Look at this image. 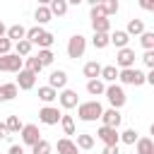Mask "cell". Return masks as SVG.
Masks as SVG:
<instances>
[{
  "label": "cell",
  "instance_id": "1",
  "mask_svg": "<svg viewBox=\"0 0 154 154\" xmlns=\"http://www.w3.org/2000/svg\"><path fill=\"white\" fill-rule=\"evenodd\" d=\"M101 113H103V106H101L96 99H91V101H82V103L77 106V118L84 120V123H94V120H99Z\"/></svg>",
  "mask_w": 154,
  "mask_h": 154
},
{
  "label": "cell",
  "instance_id": "2",
  "mask_svg": "<svg viewBox=\"0 0 154 154\" xmlns=\"http://www.w3.org/2000/svg\"><path fill=\"white\" fill-rule=\"evenodd\" d=\"M106 99H108V103H111V108H123L125 106V101H128V96H125V89L120 87V84H108L106 87Z\"/></svg>",
  "mask_w": 154,
  "mask_h": 154
},
{
  "label": "cell",
  "instance_id": "3",
  "mask_svg": "<svg viewBox=\"0 0 154 154\" xmlns=\"http://www.w3.org/2000/svg\"><path fill=\"white\" fill-rule=\"evenodd\" d=\"M118 79H120L123 84H130V87H140V84H144V82H147V75H144L142 70H137V67H125V70H120Z\"/></svg>",
  "mask_w": 154,
  "mask_h": 154
},
{
  "label": "cell",
  "instance_id": "4",
  "mask_svg": "<svg viewBox=\"0 0 154 154\" xmlns=\"http://www.w3.org/2000/svg\"><path fill=\"white\" fill-rule=\"evenodd\" d=\"M24 70V58L17 55V53H7V55H0V72H19Z\"/></svg>",
  "mask_w": 154,
  "mask_h": 154
},
{
  "label": "cell",
  "instance_id": "5",
  "mask_svg": "<svg viewBox=\"0 0 154 154\" xmlns=\"http://www.w3.org/2000/svg\"><path fill=\"white\" fill-rule=\"evenodd\" d=\"M84 51H87V38H84L82 34L70 36V41H67V55H70L72 60H77V58L84 55Z\"/></svg>",
  "mask_w": 154,
  "mask_h": 154
},
{
  "label": "cell",
  "instance_id": "6",
  "mask_svg": "<svg viewBox=\"0 0 154 154\" xmlns=\"http://www.w3.org/2000/svg\"><path fill=\"white\" fill-rule=\"evenodd\" d=\"M96 137H99L106 147H116V144L120 142V132H118V128H108V125H101V128L96 130Z\"/></svg>",
  "mask_w": 154,
  "mask_h": 154
},
{
  "label": "cell",
  "instance_id": "7",
  "mask_svg": "<svg viewBox=\"0 0 154 154\" xmlns=\"http://www.w3.org/2000/svg\"><path fill=\"white\" fill-rule=\"evenodd\" d=\"M60 118H63V113H60V108H55V106H43V108L38 111V120H41L43 125H58Z\"/></svg>",
  "mask_w": 154,
  "mask_h": 154
},
{
  "label": "cell",
  "instance_id": "8",
  "mask_svg": "<svg viewBox=\"0 0 154 154\" xmlns=\"http://www.w3.org/2000/svg\"><path fill=\"white\" fill-rule=\"evenodd\" d=\"M116 63H118V67L120 70H125V67H135V51L132 48H118V53H116Z\"/></svg>",
  "mask_w": 154,
  "mask_h": 154
},
{
  "label": "cell",
  "instance_id": "9",
  "mask_svg": "<svg viewBox=\"0 0 154 154\" xmlns=\"http://www.w3.org/2000/svg\"><path fill=\"white\" fill-rule=\"evenodd\" d=\"M58 101H60V106H63L65 111H70V108H77V106H79V96H77V91H75V89H63V91L58 94Z\"/></svg>",
  "mask_w": 154,
  "mask_h": 154
},
{
  "label": "cell",
  "instance_id": "10",
  "mask_svg": "<svg viewBox=\"0 0 154 154\" xmlns=\"http://www.w3.org/2000/svg\"><path fill=\"white\" fill-rule=\"evenodd\" d=\"M19 135H22V142H24V144H29V147H34V144L41 140V130H38V125H34V123L24 125Z\"/></svg>",
  "mask_w": 154,
  "mask_h": 154
},
{
  "label": "cell",
  "instance_id": "11",
  "mask_svg": "<svg viewBox=\"0 0 154 154\" xmlns=\"http://www.w3.org/2000/svg\"><path fill=\"white\" fill-rule=\"evenodd\" d=\"M19 89H24V91H29V89H34V84H36V75L31 72V70H19L17 72V82H14Z\"/></svg>",
  "mask_w": 154,
  "mask_h": 154
},
{
  "label": "cell",
  "instance_id": "12",
  "mask_svg": "<svg viewBox=\"0 0 154 154\" xmlns=\"http://www.w3.org/2000/svg\"><path fill=\"white\" fill-rule=\"evenodd\" d=\"M65 84H67V72L65 70H53L48 75V87H53L55 91L58 89H65Z\"/></svg>",
  "mask_w": 154,
  "mask_h": 154
},
{
  "label": "cell",
  "instance_id": "13",
  "mask_svg": "<svg viewBox=\"0 0 154 154\" xmlns=\"http://www.w3.org/2000/svg\"><path fill=\"white\" fill-rule=\"evenodd\" d=\"M120 120H123V116H120V111H118V108H108V111H103V113H101V123H103V125H108V128H118V125H120Z\"/></svg>",
  "mask_w": 154,
  "mask_h": 154
},
{
  "label": "cell",
  "instance_id": "14",
  "mask_svg": "<svg viewBox=\"0 0 154 154\" xmlns=\"http://www.w3.org/2000/svg\"><path fill=\"white\" fill-rule=\"evenodd\" d=\"M19 94V87L14 82H7V84H0V101H12L14 96Z\"/></svg>",
  "mask_w": 154,
  "mask_h": 154
},
{
  "label": "cell",
  "instance_id": "15",
  "mask_svg": "<svg viewBox=\"0 0 154 154\" xmlns=\"http://www.w3.org/2000/svg\"><path fill=\"white\" fill-rule=\"evenodd\" d=\"M55 147H58V154H77V152H79V147H77L70 137L58 140V144H55Z\"/></svg>",
  "mask_w": 154,
  "mask_h": 154
},
{
  "label": "cell",
  "instance_id": "16",
  "mask_svg": "<svg viewBox=\"0 0 154 154\" xmlns=\"http://www.w3.org/2000/svg\"><path fill=\"white\" fill-rule=\"evenodd\" d=\"M67 0H51V5H48V10H51V14L53 17H65L67 14Z\"/></svg>",
  "mask_w": 154,
  "mask_h": 154
},
{
  "label": "cell",
  "instance_id": "17",
  "mask_svg": "<svg viewBox=\"0 0 154 154\" xmlns=\"http://www.w3.org/2000/svg\"><path fill=\"white\" fill-rule=\"evenodd\" d=\"M125 34L128 36H142L144 34V22L142 19H130L128 26H125Z\"/></svg>",
  "mask_w": 154,
  "mask_h": 154
},
{
  "label": "cell",
  "instance_id": "18",
  "mask_svg": "<svg viewBox=\"0 0 154 154\" xmlns=\"http://www.w3.org/2000/svg\"><path fill=\"white\" fill-rule=\"evenodd\" d=\"M5 36H7L10 41H14V43H17V41L26 38V29H24L22 24H12V26L7 29V34H5Z\"/></svg>",
  "mask_w": 154,
  "mask_h": 154
},
{
  "label": "cell",
  "instance_id": "19",
  "mask_svg": "<svg viewBox=\"0 0 154 154\" xmlns=\"http://www.w3.org/2000/svg\"><path fill=\"white\" fill-rule=\"evenodd\" d=\"M118 75H120V70H118L116 65H103V67H101V79L108 82V84H113V82L118 79Z\"/></svg>",
  "mask_w": 154,
  "mask_h": 154
},
{
  "label": "cell",
  "instance_id": "20",
  "mask_svg": "<svg viewBox=\"0 0 154 154\" xmlns=\"http://www.w3.org/2000/svg\"><path fill=\"white\" fill-rule=\"evenodd\" d=\"M87 91L91 94V96H101V94H106V84H103V79H89L87 82Z\"/></svg>",
  "mask_w": 154,
  "mask_h": 154
},
{
  "label": "cell",
  "instance_id": "21",
  "mask_svg": "<svg viewBox=\"0 0 154 154\" xmlns=\"http://www.w3.org/2000/svg\"><path fill=\"white\" fill-rule=\"evenodd\" d=\"M34 19H36V22H38V26H41V24H48V22L53 19V14H51V10H48L46 5H38V7H36V12H34Z\"/></svg>",
  "mask_w": 154,
  "mask_h": 154
},
{
  "label": "cell",
  "instance_id": "22",
  "mask_svg": "<svg viewBox=\"0 0 154 154\" xmlns=\"http://www.w3.org/2000/svg\"><path fill=\"white\" fill-rule=\"evenodd\" d=\"M101 67H103V65H99L96 60H89V63L84 65V70H82V72H84V77L96 79V77H101Z\"/></svg>",
  "mask_w": 154,
  "mask_h": 154
},
{
  "label": "cell",
  "instance_id": "23",
  "mask_svg": "<svg viewBox=\"0 0 154 154\" xmlns=\"http://www.w3.org/2000/svg\"><path fill=\"white\" fill-rule=\"evenodd\" d=\"M135 144H137V154H154V140L152 137H140Z\"/></svg>",
  "mask_w": 154,
  "mask_h": 154
},
{
  "label": "cell",
  "instance_id": "24",
  "mask_svg": "<svg viewBox=\"0 0 154 154\" xmlns=\"http://www.w3.org/2000/svg\"><path fill=\"white\" fill-rule=\"evenodd\" d=\"M91 29L101 31V34H108L111 31V19L108 17H96V19H91Z\"/></svg>",
  "mask_w": 154,
  "mask_h": 154
},
{
  "label": "cell",
  "instance_id": "25",
  "mask_svg": "<svg viewBox=\"0 0 154 154\" xmlns=\"http://www.w3.org/2000/svg\"><path fill=\"white\" fill-rule=\"evenodd\" d=\"M24 70H31L34 75H38V72L43 70V65H41L38 55H26V58H24Z\"/></svg>",
  "mask_w": 154,
  "mask_h": 154
},
{
  "label": "cell",
  "instance_id": "26",
  "mask_svg": "<svg viewBox=\"0 0 154 154\" xmlns=\"http://www.w3.org/2000/svg\"><path fill=\"white\" fill-rule=\"evenodd\" d=\"M91 43H94V48H106L108 43H111V34H101V31H94V36H91Z\"/></svg>",
  "mask_w": 154,
  "mask_h": 154
},
{
  "label": "cell",
  "instance_id": "27",
  "mask_svg": "<svg viewBox=\"0 0 154 154\" xmlns=\"http://www.w3.org/2000/svg\"><path fill=\"white\" fill-rule=\"evenodd\" d=\"M38 99H41L43 103H51V101L58 99V91H55L53 87H38Z\"/></svg>",
  "mask_w": 154,
  "mask_h": 154
},
{
  "label": "cell",
  "instance_id": "28",
  "mask_svg": "<svg viewBox=\"0 0 154 154\" xmlns=\"http://www.w3.org/2000/svg\"><path fill=\"white\" fill-rule=\"evenodd\" d=\"M128 41H130V36H128L125 31H113V34H111V43H113L116 48H125Z\"/></svg>",
  "mask_w": 154,
  "mask_h": 154
},
{
  "label": "cell",
  "instance_id": "29",
  "mask_svg": "<svg viewBox=\"0 0 154 154\" xmlns=\"http://www.w3.org/2000/svg\"><path fill=\"white\" fill-rule=\"evenodd\" d=\"M31 41H26V38H22V41H17L14 43V53L17 55H22V58H26V55H31Z\"/></svg>",
  "mask_w": 154,
  "mask_h": 154
},
{
  "label": "cell",
  "instance_id": "30",
  "mask_svg": "<svg viewBox=\"0 0 154 154\" xmlns=\"http://www.w3.org/2000/svg\"><path fill=\"white\" fill-rule=\"evenodd\" d=\"M75 144H77L79 149H91V147H94V135H89V132H79Z\"/></svg>",
  "mask_w": 154,
  "mask_h": 154
},
{
  "label": "cell",
  "instance_id": "31",
  "mask_svg": "<svg viewBox=\"0 0 154 154\" xmlns=\"http://www.w3.org/2000/svg\"><path fill=\"white\" fill-rule=\"evenodd\" d=\"M137 140H140V135H137L135 128H128V130L120 132V142H125V144H135Z\"/></svg>",
  "mask_w": 154,
  "mask_h": 154
},
{
  "label": "cell",
  "instance_id": "32",
  "mask_svg": "<svg viewBox=\"0 0 154 154\" xmlns=\"http://www.w3.org/2000/svg\"><path fill=\"white\" fill-rule=\"evenodd\" d=\"M36 55H38V60H41V65H43V67H46V65H53V60H55V55H53V51H51V48H41Z\"/></svg>",
  "mask_w": 154,
  "mask_h": 154
},
{
  "label": "cell",
  "instance_id": "33",
  "mask_svg": "<svg viewBox=\"0 0 154 154\" xmlns=\"http://www.w3.org/2000/svg\"><path fill=\"white\" fill-rule=\"evenodd\" d=\"M31 154H51V142L41 137V140H38V142L31 147Z\"/></svg>",
  "mask_w": 154,
  "mask_h": 154
},
{
  "label": "cell",
  "instance_id": "34",
  "mask_svg": "<svg viewBox=\"0 0 154 154\" xmlns=\"http://www.w3.org/2000/svg\"><path fill=\"white\" fill-rule=\"evenodd\" d=\"M5 125H7V130H10V132H22V128H24V125H22V120H19L17 116H10V118L5 120Z\"/></svg>",
  "mask_w": 154,
  "mask_h": 154
},
{
  "label": "cell",
  "instance_id": "35",
  "mask_svg": "<svg viewBox=\"0 0 154 154\" xmlns=\"http://www.w3.org/2000/svg\"><path fill=\"white\" fill-rule=\"evenodd\" d=\"M60 125H63L65 135H75V120H72V116H65V113H63V118H60Z\"/></svg>",
  "mask_w": 154,
  "mask_h": 154
},
{
  "label": "cell",
  "instance_id": "36",
  "mask_svg": "<svg viewBox=\"0 0 154 154\" xmlns=\"http://www.w3.org/2000/svg\"><path fill=\"white\" fill-rule=\"evenodd\" d=\"M140 46H142L144 51H152V48H154V34H152V31H144V34L140 36Z\"/></svg>",
  "mask_w": 154,
  "mask_h": 154
},
{
  "label": "cell",
  "instance_id": "37",
  "mask_svg": "<svg viewBox=\"0 0 154 154\" xmlns=\"http://www.w3.org/2000/svg\"><path fill=\"white\" fill-rule=\"evenodd\" d=\"M53 41H55V38H53V34H51V31H43V34L38 36V41H36V43H38V48H51V46H53Z\"/></svg>",
  "mask_w": 154,
  "mask_h": 154
},
{
  "label": "cell",
  "instance_id": "38",
  "mask_svg": "<svg viewBox=\"0 0 154 154\" xmlns=\"http://www.w3.org/2000/svg\"><path fill=\"white\" fill-rule=\"evenodd\" d=\"M101 7L106 12V17H111V14L118 12V0H101Z\"/></svg>",
  "mask_w": 154,
  "mask_h": 154
},
{
  "label": "cell",
  "instance_id": "39",
  "mask_svg": "<svg viewBox=\"0 0 154 154\" xmlns=\"http://www.w3.org/2000/svg\"><path fill=\"white\" fill-rule=\"evenodd\" d=\"M41 34H43V29H41L38 24H36V26H31V29H26V41H31V43H36Z\"/></svg>",
  "mask_w": 154,
  "mask_h": 154
},
{
  "label": "cell",
  "instance_id": "40",
  "mask_svg": "<svg viewBox=\"0 0 154 154\" xmlns=\"http://www.w3.org/2000/svg\"><path fill=\"white\" fill-rule=\"evenodd\" d=\"M142 63H144L149 70H154V48H152V51H144V55H142Z\"/></svg>",
  "mask_w": 154,
  "mask_h": 154
},
{
  "label": "cell",
  "instance_id": "41",
  "mask_svg": "<svg viewBox=\"0 0 154 154\" xmlns=\"http://www.w3.org/2000/svg\"><path fill=\"white\" fill-rule=\"evenodd\" d=\"M10 48H12V41H10L7 36H2V38H0V55H7Z\"/></svg>",
  "mask_w": 154,
  "mask_h": 154
},
{
  "label": "cell",
  "instance_id": "42",
  "mask_svg": "<svg viewBox=\"0 0 154 154\" xmlns=\"http://www.w3.org/2000/svg\"><path fill=\"white\" fill-rule=\"evenodd\" d=\"M96 17H106V12H103V7H101V5H94V7H91V12H89V19H96Z\"/></svg>",
  "mask_w": 154,
  "mask_h": 154
},
{
  "label": "cell",
  "instance_id": "43",
  "mask_svg": "<svg viewBox=\"0 0 154 154\" xmlns=\"http://www.w3.org/2000/svg\"><path fill=\"white\" fill-rule=\"evenodd\" d=\"M137 2H140V7H142V10L154 12V0H137Z\"/></svg>",
  "mask_w": 154,
  "mask_h": 154
},
{
  "label": "cell",
  "instance_id": "44",
  "mask_svg": "<svg viewBox=\"0 0 154 154\" xmlns=\"http://www.w3.org/2000/svg\"><path fill=\"white\" fill-rule=\"evenodd\" d=\"M7 154H24V147H22V144H12V147L7 149Z\"/></svg>",
  "mask_w": 154,
  "mask_h": 154
},
{
  "label": "cell",
  "instance_id": "45",
  "mask_svg": "<svg viewBox=\"0 0 154 154\" xmlns=\"http://www.w3.org/2000/svg\"><path fill=\"white\" fill-rule=\"evenodd\" d=\"M7 137H10V130L5 123H0V140H7Z\"/></svg>",
  "mask_w": 154,
  "mask_h": 154
},
{
  "label": "cell",
  "instance_id": "46",
  "mask_svg": "<svg viewBox=\"0 0 154 154\" xmlns=\"http://www.w3.org/2000/svg\"><path fill=\"white\" fill-rule=\"evenodd\" d=\"M101 154H120V152H118V144H116V147H103Z\"/></svg>",
  "mask_w": 154,
  "mask_h": 154
},
{
  "label": "cell",
  "instance_id": "47",
  "mask_svg": "<svg viewBox=\"0 0 154 154\" xmlns=\"http://www.w3.org/2000/svg\"><path fill=\"white\" fill-rule=\"evenodd\" d=\"M147 84H152V87H154V70H149V72H147Z\"/></svg>",
  "mask_w": 154,
  "mask_h": 154
},
{
  "label": "cell",
  "instance_id": "48",
  "mask_svg": "<svg viewBox=\"0 0 154 154\" xmlns=\"http://www.w3.org/2000/svg\"><path fill=\"white\" fill-rule=\"evenodd\" d=\"M5 34H7V29H5V24H2V19H0V38H2Z\"/></svg>",
  "mask_w": 154,
  "mask_h": 154
},
{
  "label": "cell",
  "instance_id": "49",
  "mask_svg": "<svg viewBox=\"0 0 154 154\" xmlns=\"http://www.w3.org/2000/svg\"><path fill=\"white\" fill-rule=\"evenodd\" d=\"M84 2H89L91 7H94V5H101V0H84Z\"/></svg>",
  "mask_w": 154,
  "mask_h": 154
},
{
  "label": "cell",
  "instance_id": "50",
  "mask_svg": "<svg viewBox=\"0 0 154 154\" xmlns=\"http://www.w3.org/2000/svg\"><path fill=\"white\" fill-rule=\"evenodd\" d=\"M79 2H84V0H67V5H79Z\"/></svg>",
  "mask_w": 154,
  "mask_h": 154
},
{
  "label": "cell",
  "instance_id": "51",
  "mask_svg": "<svg viewBox=\"0 0 154 154\" xmlns=\"http://www.w3.org/2000/svg\"><path fill=\"white\" fill-rule=\"evenodd\" d=\"M38 5H46V7H48V5H51V0H38Z\"/></svg>",
  "mask_w": 154,
  "mask_h": 154
},
{
  "label": "cell",
  "instance_id": "52",
  "mask_svg": "<svg viewBox=\"0 0 154 154\" xmlns=\"http://www.w3.org/2000/svg\"><path fill=\"white\" fill-rule=\"evenodd\" d=\"M149 135H152V140H154V123H152V128H149Z\"/></svg>",
  "mask_w": 154,
  "mask_h": 154
}]
</instances>
